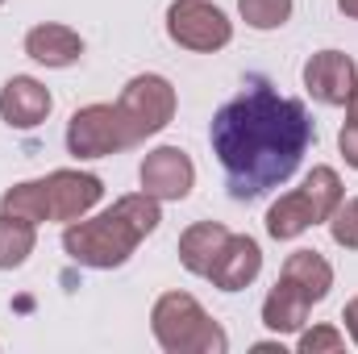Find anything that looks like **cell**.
<instances>
[{"mask_svg":"<svg viewBox=\"0 0 358 354\" xmlns=\"http://www.w3.org/2000/svg\"><path fill=\"white\" fill-rule=\"evenodd\" d=\"M208 142L229 196L259 200L296 176L300 159L317 142V125L300 100L279 96L267 76H250L234 100L217 108Z\"/></svg>","mask_w":358,"mask_h":354,"instance_id":"1","label":"cell"},{"mask_svg":"<svg viewBox=\"0 0 358 354\" xmlns=\"http://www.w3.org/2000/svg\"><path fill=\"white\" fill-rule=\"evenodd\" d=\"M346 113H350V117H358V84H355V92H350V100H346Z\"/></svg>","mask_w":358,"mask_h":354,"instance_id":"27","label":"cell"},{"mask_svg":"<svg viewBox=\"0 0 358 354\" xmlns=\"http://www.w3.org/2000/svg\"><path fill=\"white\" fill-rule=\"evenodd\" d=\"M308 196H313V204H317V213H321V221H329L334 217V208L346 200V187H342V176L334 171V167H313L304 183H300Z\"/></svg>","mask_w":358,"mask_h":354,"instance_id":"19","label":"cell"},{"mask_svg":"<svg viewBox=\"0 0 358 354\" xmlns=\"http://www.w3.org/2000/svg\"><path fill=\"white\" fill-rule=\"evenodd\" d=\"M38 246V225L13 213H0V271H17Z\"/></svg>","mask_w":358,"mask_h":354,"instance_id":"17","label":"cell"},{"mask_svg":"<svg viewBox=\"0 0 358 354\" xmlns=\"http://www.w3.org/2000/svg\"><path fill=\"white\" fill-rule=\"evenodd\" d=\"M167 38L183 50L217 55L234 42V21L213 0H171L167 4Z\"/></svg>","mask_w":358,"mask_h":354,"instance_id":"6","label":"cell"},{"mask_svg":"<svg viewBox=\"0 0 358 354\" xmlns=\"http://www.w3.org/2000/svg\"><path fill=\"white\" fill-rule=\"evenodd\" d=\"M313 225H321V213H317V204H313V196L304 187L283 192L267 208V234L275 242H292V238L308 234Z\"/></svg>","mask_w":358,"mask_h":354,"instance_id":"13","label":"cell"},{"mask_svg":"<svg viewBox=\"0 0 358 354\" xmlns=\"http://www.w3.org/2000/svg\"><path fill=\"white\" fill-rule=\"evenodd\" d=\"M0 213H13V217H25V221L42 225V221H46V192H42V179L13 183V187L0 196Z\"/></svg>","mask_w":358,"mask_h":354,"instance_id":"18","label":"cell"},{"mask_svg":"<svg viewBox=\"0 0 358 354\" xmlns=\"http://www.w3.org/2000/svg\"><path fill=\"white\" fill-rule=\"evenodd\" d=\"M117 108H121V117H125V125H129V134H134V146H138V142L163 134V129L176 121L179 96H176V88H171L167 76L146 71V76H134V80L121 88Z\"/></svg>","mask_w":358,"mask_h":354,"instance_id":"4","label":"cell"},{"mask_svg":"<svg viewBox=\"0 0 358 354\" xmlns=\"http://www.w3.org/2000/svg\"><path fill=\"white\" fill-rule=\"evenodd\" d=\"M255 354H287V351H283V342H259Z\"/></svg>","mask_w":358,"mask_h":354,"instance_id":"25","label":"cell"},{"mask_svg":"<svg viewBox=\"0 0 358 354\" xmlns=\"http://www.w3.org/2000/svg\"><path fill=\"white\" fill-rule=\"evenodd\" d=\"M225 238H229V229H225L221 221H192V225L179 234V263H183V271L208 279V271L217 263Z\"/></svg>","mask_w":358,"mask_h":354,"instance_id":"14","label":"cell"},{"mask_svg":"<svg viewBox=\"0 0 358 354\" xmlns=\"http://www.w3.org/2000/svg\"><path fill=\"white\" fill-rule=\"evenodd\" d=\"M296 351H300V354H342V351H346V338H342L334 325H313V330H304V334H300Z\"/></svg>","mask_w":358,"mask_h":354,"instance_id":"22","label":"cell"},{"mask_svg":"<svg viewBox=\"0 0 358 354\" xmlns=\"http://www.w3.org/2000/svg\"><path fill=\"white\" fill-rule=\"evenodd\" d=\"M325 225H329V238H334L342 250H358V196L342 200Z\"/></svg>","mask_w":358,"mask_h":354,"instance_id":"21","label":"cell"},{"mask_svg":"<svg viewBox=\"0 0 358 354\" xmlns=\"http://www.w3.org/2000/svg\"><path fill=\"white\" fill-rule=\"evenodd\" d=\"M355 84H358V63L346 50H317V55L304 63V92H308L317 104L342 108V104L350 100Z\"/></svg>","mask_w":358,"mask_h":354,"instance_id":"9","label":"cell"},{"mask_svg":"<svg viewBox=\"0 0 358 354\" xmlns=\"http://www.w3.org/2000/svg\"><path fill=\"white\" fill-rule=\"evenodd\" d=\"M138 179H142V192H150L155 200H187L196 187V163L179 146H155L142 159Z\"/></svg>","mask_w":358,"mask_h":354,"instance_id":"8","label":"cell"},{"mask_svg":"<svg viewBox=\"0 0 358 354\" xmlns=\"http://www.w3.org/2000/svg\"><path fill=\"white\" fill-rule=\"evenodd\" d=\"M134 146V134L117 104H84L67 121V155L84 159H108Z\"/></svg>","mask_w":358,"mask_h":354,"instance_id":"5","label":"cell"},{"mask_svg":"<svg viewBox=\"0 0 358 354\" xmlns=\"http://www.w3.org/2000/svg\"><path fill=\"white\" fill-rule=\"evenodd\" d=\"M155 342L167 354H225L229 334L204 313L192 292H163L150 309Z\"/></svg>","mask_w":358,"mask_h":354,"instance_id":"3","label":"cell"},{"mask_svg":"<svg viewBox=\"0 0 358 354\" xmlns=\"http://www.w3.org/2000/svg\"><path fill=\"white\" fill-rule=\"evenodd\" d=\"M308 313H313V300L287 279H279L267 292V300H263V325L271 334H300Z\"/></svg>","mask_w":358,"mask_h":354,"instance_id":"15","label":"cell"},{"mask_svg":"<svg viewBox=\"0 0 358 354\" xmlns=\"http://www.w3.org/2000/svg\"><path fill=\"white\" fill-rule=\"evenodd\" d=\"M42 192H46V221H80L88 217L92 208L100 204L104 196V179L92 176V171H76V167H63V171H50L42 179Z\"/></svg>","mask_w":358,"mask_h":354,"instance_id":"7","label":"cell"},{"mask_svg":"<svg viewBox=\"0 0 358 354\" xmlns=\"http://www.w3.org/2000/svg\"><path fill=\"white\" fill-rule=\"evenodd\" d=\"M163 225V200L150 192H129L117 196L113 208L80 217L63 229V255L92 271H113L134 259V250Z\"/></svg>","mask_w":358,"mask_h":354,"instance_id":"2","label":"cell"},{"mask_svg":"<svg viewBox=\"0 0 358 354\" xmlns=\"http://www.w3.org/2000/svg\"><path fill=\"white\" fill-rule=\"evenodd\" d=\"M55 108V96L34 76H13L0 88V121L8 129H38Z\"/></svg>","mask_w":358,"mask_h":354,"instance_id":"10","label":"cell"},{"mask_svg":"<svg viewBox=\"0 0 358 354\" xmlns=\"http://www.w3.org/2000/svg\"><path fill=\"white\" fill-rule=\"evenodd\" d=\"M338 150H342L346 167L358 171V117H346V125L338 129Z\"/></svg>","mask_w":358,"mask_h":354,"instance_id":"23","label":"cell"},{"mask_svg":"<svg viewBox=\"0 0 358 354\" xmlns=\"http://www.w3.org/2000/svg\"><path fill=\"white\" fill-rule=\"evenodd\" d=\"M279 279L296 283L313 304H321V300L329 296V288H334V267H329L325 255H317V250H292V255L283 259Z\"/></svg>","mask_w":358,"mask_h":354,"instance_id":"16","label":"cell"},{"mask_svg":"<svg viewBox=\"0 0 358 354\" xmlns=\"http://www.w3.org/2000/svg\"><path fill=\"white\" fill-rule=\"evenodd\" d=\"M259 275H263V246L250 234H229L225 246H221V255H217V263H213V271H208L213 288H221V292H246Z\"/></svg>","mask_w":358,"mask_h":354,"instance_id":"11","label":"cell"},{"mask_svg":"<svg viewBox=\"0 0 358 354\" xmlns=\"http://www.w3.org/2000/svg\"><path fill=\"white\" fill-rule=\"evenodd\" d=\"M238 13L250 29H283L292 21V0H238Z\"/></svg>","mask_w":358,"mask_h":354,"instance_id":"20","label":"cell"},{"mask_svg":"<svg viewBox=\"0 0 358 354\" xmlns=\"http://www.w3.org/2000/svg\"><path fill=\"white\" fill-rule=\"evenodd\" d=\"M25 55L42 67H76L84 59V38L71 29V25H59V21H42L25 34Z\"/></svg>","mask_w":358,"mask_h":354,"instance_id":"12","label":"cell"},{"mask_svg":"<svg viewBox=\"0 0 358 354\" xmlns=\"http://www.w3.org/2000/svg\"><path fill=\"white\" fill-rule=\"evenodd\" d=\"M338 8H342L346 17H355V21H358V0H338Z\"/></svg>","mask_w":358,"mask_h":354,"instance_id":"26","label":"cell"},{"mask_svg":"<svg viewBox=\"0 0 358 354\" xmlns=\"http://www.w3.org/2000/svg\"><path fill=\"white\" fill-rule=\"evenodd\" d=\"M342 321H346V334H350V342L358 346V296L346 304V313H342Z\"/></svg>","mask_w":358,"mask_h":354,"instance_id":"24","label":"cell"},{"mask_svg":"<svg viewBox=\"0 0 358 354\" xmlns=\"http://www.w3.org/2000/svg\"><path fill=\"white\" fill-rule=\"evenodd\" d=\"M0 4H4V0H0Z\"/></svg>","mask_w":358,"mask_h":354,"instance_id":"28","label":"cell"}]
</instances>
